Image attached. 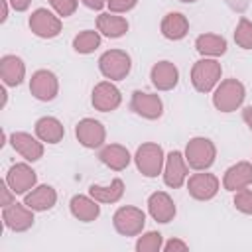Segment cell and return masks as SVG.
I'll return each mask as SVG.
<instances>
[{
    "label": "cell",
    "mask_w": 252,
    "mask_h": 252,
    "mask_svg": "<svg viewBox=\"0 0 252 252\" xmlns=\"http://www.w3.org/2000/svg\"><path fill=\"white\" fill-rule=\"evenodd\" d=\"M220 79V63L215 59H201L191 69V83L199 93H209Z\"/></svg>",
    "instance_id": "6da1fadb"
},
{
    "label": "cell",
    "mask_w": 252,
    "mask_h": 252,
    "mask_svg": "<svg viewBox=\"0 0 252 252\" xmlns=\"http://www.w3.org/2000/svg\"><path fill=\"white\" fill-rule=\"evenodd\" d=\"M242 100H244V87L236 79L222 81L213 96V102L220 112H230V110L238 108L242 104Z\"/></svg>",
    "instance_id": "7a4b0ae2"
},
{
    "label": "cell",
    "mask_w": 252,
    "mask_h": 252,
    "mask_svg": "<svg viewBox=\"0 0 252 252\" xmlns=\"http://www.w3.org/2000/svg\"><path fill=\"white\" fill-rule=\"evenodd\" d=\"M100 73L108 79H124L130 73V55L122 49H110L98 59Z\"/></svg>",
    "instance_id": "3957f363"
},
{
    "label": "cell",
    "mask_w": 252,
    "mask_h": 252,
    "mask_svg": "<svg viewBox=\"0 0 252 252\" xmlns=\"http://www.w3.org/2000/svg\"><path fill=\"white\" fill-rule=\"evenodd\" d=\"M136 165L146 177H156L163 165V150L158 144H142L136 152Z\"/></svg>",
    "instance_id": "277c9868"
},
{
    "label": "cell",
    "mask_w": 252,
    "mask_h": 252,
    "mask_svg": "<svg viewBox=\"0 0 252 252\" xmlns=\"http://www.w3.org/2000/svg\"><path fill=\"white\" fill-rule=\"evenodd\" d=\"M187 163L193 169H207L215 161V146L207 138H193L185 150Z\"/></svg>",
    "instance_id": "5b68a950"
},
{
    "label": "cell",
    "mask_w": 252,
    "mask_h": 252,
    "mask_svg": "<svg viewBox=\"0 0 252 252\" xmlns=\"http://www.w3.org/2000/svg\"><path fill=\"white\" fill-rule=\"evenodd\" d=\"M112 222H114V228L120 234H124V236H136L138 232H142L144 222H146V217L136 207H122V209H118L114 213Z\"/></svg>",
    "instance_id": "8992f818"
},
{
    "label": "cell",
    "mask_w": 252,
    "mask_h": 252,
    "mask_svg": "<svg viewBox=\"0 0 252 252\" xmlns=\"http://www.w3.org/2000/svg\"><path fill=\"white\" fill-rule=\"evenodd\" d=\"M33 209H30L26 203L20 205V203H12L8 207H4V224L12 230H28L32 224H33Z\"/></svg>",
    "instance_id": "52a82bcc"
},
{
    "label": "cell",
    "mask_w": 252,
    "mask_h": 252,
    "mask_svg": "<svg viewBox=\"0 0 252 252\" xmlns=\"http://www.w3.org/2000/svg\"><path fill=\"white\" fill-rule=\"evenodd\" d=\"M30 28L35 35L39 37H55L59 32H61V22L59 18H55L51 12L39 8L32 14L30 18Z\"/></svg>",
    "instance_id": "ba28073f"
},
{
    "label": "cell",
    "mask_w": 252,
    "mask_h": 252,
    "mask_svg": "<svg viewBox=\"0 0 252 252\" xmlns=\"http://www.w3.org/2000/svg\"><path fill=\"white\" fill-rule=\"evenodd\" d=\"M187 189H189V195L199 199V201H207L211 197L217 195L219 191V179L213 175V173H195L189 177V183H187Z\"/></svg>",
    "instance_id": "9c48e42d"
},
{
    "label": "cell",
    "mask_w": 252,
    "mask_h": 252,
    "mask_svg": "<svg viewBox=\"0 0 252 252\" xmlns=\"http://www.w3.org/2000/svg\"><path fill=\"white\" fill-rule=\"evenodd\" d=\"M57 89H59L57 87V79H55V75L51 71L41 69V71L33 73L32 83H30V91H32V94L35 98H39V100H51V98H55Z\"/></svg>",
    "instance_id": "30bf717a"
},
{
    "label": "cell",
    "mask_w": 252,
    "mask_h": 252,
    "mask_svg": "<svg viewBox=\"0 0 252 252\" xmlns=\"http://www.w3.org/2000/svg\"><path fill=\"white\" fill-rule=\"evenodd\" d=\"M132 110L144 118H159L161 116V100L158 94H150V93H142V91H136L132 94V102H130Z\"/></svg>",
    "instance_id": "8fae6325"
},
{
    "label": "cell",
    "mask_w": 252,
    "mask_h": 252,
    "mask_svg": "<svg viewBox=\"0 0 252 252\" xmlns=\"http://www.w3.org/2000/svg\"><path fill=\"white\" fill-rule=\"evenodd\" d=\"M75 134H77V140L85 148H98L104 142V128L100 122H96L93 118L81 120L75 128Z\"/></svg>",
    "instance_id": "7c38bea8"
},
{
    "label": "cell",
    "mask_w": 252,
    "mask_h": 252,
    "mask_svg": "<svg viewBox=\"0 0 252 252\" xmlns=\"http://www.w3.org/2000/svg\"><path fill=\"white\" fill-rule=\"evenodd\" d=\"M93 104L100 112L114 110L120 104V91L110 83H98L93 91Z\"/></svg>",
    "instance_id": "4fadbf2b"
},
{
    "label": "cell",
    "mask_w": 252,
    "mask_h": 252,
    "mask_svg": "<svg viewBox=\"0 0 252 252\" xmlns=\"http://www.w3.org/2000/svg\"><path fill=\"white\" fill-rule=\"evenodd\" d=\"M6 181H8V185H10V189H12L14 193H26L28 189L33 187V183H35V173H33V169H30L26 163H16V165L10 167Z\"/></svg>",
    "instance_id": "5bb4252c"
},
{
    "label": "cell",
    "mask_w": 252,
    "mask_h": 252,
    "mask_svg": "<svg viewBox=\"0 0 252 252\" xmlns=\"http://www.w3.org/2000/svg\"><path fill=\"white\" fill-rule=\"evenodd\" d=\"M148 207H150V215L158 220V222H169L175 217V205L171 201V197L163 191L154 193L148 199Z\"/></svg>",
    "instance_id": "9a60e30c"
},
{
    "label": "cell",
    "mask_w": 252,
    "mask_h": 252,
    "mask_svg": "<svg viewBox=\"0 0 252 252\" xmlns=\"http://www.w3.org/2000/svg\"><path fill=\"white\" fill-rule=\"evenodd\" d=\"M222 183H224V189H228V191L248 187L252 183V165L248 161H240V163L228 167Z\"/></svg>",
    "instance_id": "2e32d148"
},
{
    "label": "cell",
    "mask_w": 252,
    "mask_h": 252,
    "mask_svg": "<svg viewBox=\"0 0 252 252\" xmlns=\"http://www.w3.org/2000/svg\"><path fill=\"white\" fill-rule=\"evenodd\" d=\"M187 177V165L183 161V156L179 152H171L167 156V161H165V171H163V179H165V185L169 187H181L183 181Z\"/></svg>",
    "instance_id": "e0dca14e"
},
{
    "label": "cell",
    "mask_w": 252,
    "mask_h": 252,
    "mask_svg": "<svg viewBox=\"0 0 252 252\" xmlns=\"http://www.w3.org/2000/svg\"><path fill=\"white\" fill-rule=\"evenodd\" d=\"M177 79H179V73H177V67L169 61H159L154 65L152 69V83L156 89L159 91H169L177 85Z\"/></svg>",
    "instance_id": "ac0fdd59"
},
{
    "label": "cell",
    "mask_w": 252,
    "mask_h": 252,
    "mask_svg": "<svg viewBox=\"0 0 252 252\" xmlns=\"http://www.w3.org/2000/svg\"><path fill=\"white\" fill-rule=\"evenodd\" d=\"M12 146H14V150L20 152L28 161H35V159H39L41 154H43L41 144H39L35 138H32L30 134H26V132H16V134H12Z\"/></svg>",
    "instance_id": "d6986e66"
},
{
    "label": "cell",
    "mask_w": 252,
    "mask_h": 252,
    "mask_svg": "<svg viewBox=\"0 0 252 252\" xmlns=\"http://www.w3.org/2000/svg\"><path fill=\"white\" fill-rule=\"evenodd\" d=\"M24 73H26V69H24V63H22L20 57H16V55L2 57V61H0V77H2V81L6 85H10V87L20 85L22 79H24Z\"/></svg>",
    "instance_id": "ffe728a7"
},
{
    "label": "cell",
    "mask_w": 252,
    "mask_h": 252,
    "mask_svg": "<svg viewBox=\"0 0 252 252\" xmlns=\"http://www.w3.org/2000/svg\"><path fill=\"white\" fill-rule=\"evenodd\" d=\"M57 201V195H55V189L49 187V185H39L37 189H33L32 193L26 195V205L33 211H47L55 205Z\"/></svg>",
    "instance_id": "44dd1931"
},
{
    "label": "cell",
    "mask_w": 252,
    "mask_h": 252,
    "mask_svg": "<svg viewBox=\"0 0 252 252\" xmlns=\"http://www.w3.org/2000/svg\"><path fill=\"white\" fill-rule=\"evenodd\" d=\"M98 159H100L104 165H108L110 169L120 171V169H124V167L130 163V154H128L126 148H122V146H118V144H110V146H106V148L100 150Z\"/></svg>",
    "instance_id": "7402d4cb"
},
{
    "label": "cell",
    "mask_w": 252,
    "mask_h": 252,
    "mask_svg": "<svg viewBox=\"0 0 252 252\" xmlns=\"http://www.w3.org/2000/svg\"><path fill=\"white\" fill-rule=\"evenodd\" d=\"M35 134L39 140L43 142H49V144H57L61 142L65 130L61 126V122L57 118H51V116H43L35 122Z\"/></svg>",
    "instance_id": "603a6c76"
},
{
    "label": "cell",
    "mask_w": 252,
    "mask_h": 252,
    "mask_svg": "<svg viewBox=\"0 0 252 252\" xmlns=\"http://www.w3.org/2000/svg\"><path fill=\"white\" fill-rule=\"evenodd\" d=\"M187 30H189V22H187V18H185L183 14H179V12L167 14V16L163 18V22H161V33H163L167 39H181V37H185Z\"/></svg>",
    "instance_id": "cb8c5ba5"
},
{
    "label": "cell",
    "mask_w": 252,
    "mask_h": 252,
    "mask_svg": "<svg viewBox=\"0 0 252 252\" xmlns=\"http://www.w3.org/2000/svg\"><path fill=\"white\" fill-rule=\"evenodd\" d=\"M91 197L94 201H100V203H114L122 197L124 193V183L120 179H112L110 185H91L89 189Z\"/></svg>",
    "instance_id": "d4e9b609"
},
{
    "label": "cell",
    "mask_w": 252,
    "mask_h": 252,
    "mask_svg": "<svg viewBox=\"0 0 252 252\" xmlns=\"http://www.w3.org/2000/svg\"><path fill=\"white\" fill-rule=\"evenodd\" d=\"M96 26H98V32H102L108 37H120L128 30V22L124 18L112 16V14H100L96 18Z\"/></svg>",
    "instance_id": "484cf974"
},
{
    "label": "cell",
    "mask_w": 252,
    "mask_h": 252,
    "mask_svg": "<svg viewBox=\"0 0 252 252\" xmlns=\"http://www.w3.org/2000/svg\"><path fill=\"white\" fill-rule=\"evenodd\" d=\"M71 213L83 220V222H91L98 217V205L94 201H91L89 197L85 195H77L71 199Z\"/></svg>",
    "instance_id": "4316f807"
},
{
    "label": "cell",
    "mask_w": 252,
    "mask_h": 252,
    "mask_svg": "<svg viewBox=\"0 0 252 252\" xmlns=\"http://www.w3.org/2000/svg\"><path fill=\"white\" fill-rule=\"evenodd\" d=\"M195 47L203 55H222L226 51V39L215 33H205L197 37Z\"/></svg>",
    "instance_id": "83f0119b"
},
{
    "label": "cell",
    "mask_w": 252,
    "mask_h": 252,
    "mask_svg": "<svg viewBox=\"0 0 252 252\" xmlns=\"http://www.w3.org/2000/svg\"><path fill=\"white\" fill-rule=\"evenodd\" d=\"M98 45H100V35H98L96 32H93V30L81 32V33L73 39V47H75V51H79V53H91V51H94Z\"/></svg>",
    "instance_id": "f1b7e54d"
},
{
    "label": "cell",
    "mask_w": 252,
    "mask_h": 252,
    "mask_svg": "<svg viewBox=\"0 0 252 252\" xmlns=\"http://www.w3.org/2000/svg\"><path fill=\"white\" fill-rule=\"evenodd\" d=\"M234 39L240 47L244 49H252V22L248 20H240L238 26H236V32H234Z\"/></svg>",
    "instance_id": "f546056e"
},
{
    "label": "cell",
    "mask_w": 252,
    "mask_h": 252,
    "mask_svg": "<svg viewBox=\"0 0 252 252\" xmlns=\"http://www.w3.org/2000/svg\"><path fill=\"white\" fill-rule=\"evenodd\" d=\"M159 246H161V234L159 232H148L138 240L136 250L138 252H158Z\"/></svg>",
    "instance_id": "4dcf8cb0"
},
{
    "label": "cell",
    "mask_w": 252,
    "mask_h": 252,
    "mask_svg": "<svg viewBox=\"0 0 252 252\" xmlns=\"http://www.w3.org/2000/svg\"><path fill=\"white\" fill-rule=\"evenodd\" d=\"M234 207L246 215H252V191H248L246 187L240 189L236 195H234Z\"/></svg>",
    "instance_id": "1f68e13d"
},
{
    "label": "cell",
    "mask_w": 252,
    "mask_h": 252,
    "mask_svg": "<svg viewBox=\"0 0 252 252\" xmlns=\"http://www.w3.org/2000/svg\"><path fill=\"white\" fill-rule=\"evenodd\" d=\"M59 16H71L77 10V0H49Z\"/></svg>",
    "instance_id": "d6a6232c"
},
{
    "label": "cell",
    "mask_w": 252,
    "mask_h": 252,
    "mask_svg": "<svg viewBox=\"0 0 252 252\" xmlns=\"http://www.w3.org/2000/svg\"><path fill=\"white\" fill-rule=\"evenodd\" d=\"M136 0H108V8L110 12H126L130 8H134Z\"/></svg>",
    "instance_id": "836d02e7"
},
{
    "label": "cell",
    "mask_w": 252,
    "mask_h": 252,
    "mask_svg": "<svg viewBox=\"0 0 252 252\" xmlns=\"http://www.w3.org/2000/svg\"><path fill=\"white\" fill-rule=\"evenodd\" d=\"M0 193H2V197H0V205H4V207H8V205H12V189H10V185H8V181H2L0 183Z\"/></svg>",
    "instance_id": "e575fe53"
},
{
    "label": "cell",
    "mask_w": 252,
    "mask_h": 252,
    "mask_svg": "<svg viewBox=\"0 0 252 252\" xmlns=\"http://www.w3.org/2000/svg\"><path fill=\"white\" fill-rule=\"evenodd\" d=\"M175 250L185 252V250H187V244L181 242V240H169V242L165 244V252H175Z\"/></svg>",
    "instance_id": "d590c367"
},
{
    "label": "cell",
    "mask_w": 252,
    "mask_h": 252,
    "mask_svg": "<svg viewBox=\"0 0 252 252\" xmlns=\"http://www.w3.org/2000/svg\"><path fill=\"white\" fill-rule=\"evenodd\" d=\"M226 4L236 12H244L248 8V0H226Z\"/></svg>",
    "instance_id": "8d00e7d4"
},
{
    "label": "cell",
    "mask_w": 252,
    "mask_h": 252,
    "mask_svg": "<svg viewBox=\"0 0 252 252\" xmlns=\"http://www.w3.org/2000/svg\"><path fill=\"white\" fill-rule=\"evenodd\" d=\"M104 2L106 0H83V4L89 6V8H93V10H100L104 6Z\"/></svg>",
    "instance_id": "74e56055"
},
{
    "label": "cell",
    "mask_w": 252,
    "mask_h": 252,
    "mask_svg": "<svg viewBox=\"0 0 252 252\" xmlns=\"http://www.w3.org/2000/svg\"><path fill=\"white\" fill-rule=\"evenodd\" d=\"M242 118H244V122L248 124V128L252 130V106H246V108L242 110Z\"/></svg>",
    "instance_id": "f35d334b"
},
{
    "label": "cell",
    "mask_w": 252,
    "mask_h": 252,
    "mask_svg": "<svg viewBox=\"0 0 252 252\" xmlns=\"http://www.w3.org/2000/svg\"><path fill=\"white\" fill-rule=\"evenodd\" d=\"M10 2H12V6H14L16 10H26L32 0H10Z\"/></svg>",
    "instance_id": "ab89813d"
},
{
    "label": "cell",
    "mask_w": 252,
    "mask_h": 252,
    "mask_svg": "<svg viewBox=\"0 0 252 252\" xmlns=\"http://www.w3.org/2000/svg\"><path fill=\"white\" fill-rule=\"evenodd\" d=\"M6 16H8V6H6V0H2V22L6 20Z\"/></svg>",
    "instance_id": "60d3db41"
},
{
    "label": "cell",
    "mask_w": 252,
    "mask_h": 252,
    "mask_svg": "<svg viewBox=\"0 0 252 252\" xmlns=\"http://www.w3.org/2000/svg\"><path fill=\"white\" fill-rule=\"evenodd\" d=\"M179 2H195V0H179Z\"/></svg>",
    "instance_id": "b9f144b4"
}]
</instances>
